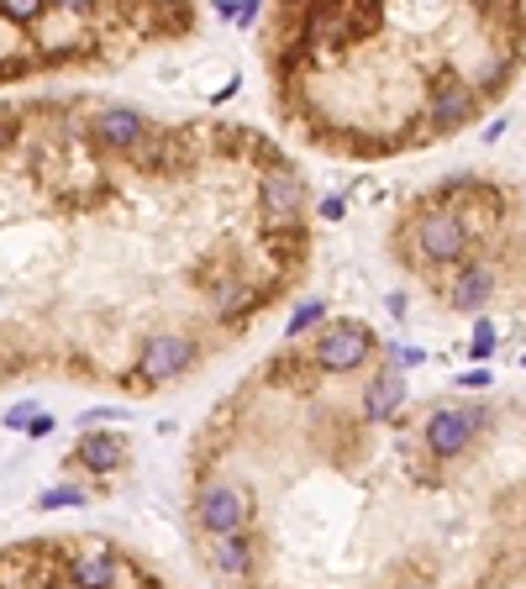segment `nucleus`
I'll return each instance as SVG.
<instances>
[{"label": "nucleus", "instance_id": "obj_22", "mask_svg": "<svg viewBox=\"0 0 526 589\" xmlns=\"http://www.w3.org/2000/svg\"><path fill=\"white\" fill-rule=\"evenodd\" d=\"M0 132H5V126H0Z\"/></svg>", "mask_w": 526, "mask_h": 589}, {"label": "nucleus", "instance_id": "obj_1", "mask_svg": "<svg viewBox=\"0 0 526 589\" xmlns=\"http://www.w3.org/2000/svg\"><path fill=\"white\" fill-rule=\"evenodd\" d=\"M363 358H368V332H363L358 321L327 327L321 343H316V363H321V368H358Z\"/></svg>", "mask_w": 526, "mask_h": 589}, {"label": "nucleus", "instance_id": "obj_7", "mask_svg": "<svg viewBox=\"0 0 526 589\" xmlns=\"http://www.w3.org/2000/svg\"><path fill=\"white\" fill-rule=\"evenodd\" d=\"M95 132H101V142H111V148H137V142H142V117L111 106V111L95 117Z\"/></svg>", "mask_w": 526, "mask_h": 589}, {"label": "nucleus", "instance_id": "obj_4", "mask_svg": "<svg viewBox=\"0 0 526 589\" xmlns=\"http://www.w3.org/2000/svg\"><path fill=\"white\" fill-rule=\"evenodd\" d=\"M258 200H263V216H269V227H295V216H300V179L295 174H269L263 179V190H258Z\"/></svg>", "mask_w": 526, "mask_h": 589}, {"label": "nucleus", "instance_id": "obj_6", "mask_svg": "<svg viewBox=\"0 0 526 589\" xmlns=\"http://www.w3.org/2000/svg\"><path fill=\"white\" fill-rule=\"evenodd\" d=\"M190 363V343L184 337H153L148 348H142V379H169V374H179Z\"/></svg>", "mask_w": 526, "mask_h": 589}, {"label": "nucleus", "instance_id": "obj_14", "mask_svg": "<svg viewBox=\"0 0 526 589\" xmlns=\"http://www.w3.org/2000/svg\"><path fill=\"white\" fill-rule=\"evenodd\" d=\"M253 300H258V290H242V285H222V290H216V311H222V316H242V311H247Z\"/></svg>", "mask_w": 526, "mask_h": 589}, {"label": "nucleus", "instance_id": "obj_19", "mask_svg": "<svg viewBox=\"0 0 526 589\" xmlns=\"http://www.w3.org/2000/svg\"><path fill=\"white\" fill-rule=\"evenodd\" d=\"M468 348H473V358H490V353H495V327H490V321H479Z\"/></svg>", "mask_w": 526, "mask_h": 589}, {"label": "nucleus", "instance_id": "obj_16", "mask_svg": "<svg viewBox=\"0 0 526 589\" xmlns=\"http://www.w3.org/2000/svg\"><path fill=\"white\" fill-rule=\"evenodd\" d=\"M59 505H85V489H74V484L48 489V495H43V511H59Z\"/></svg>", "mask_w": 526, "mask_h": 589}, {"label": "nucleus", "instance_id": "obj_15", "mask_svg": "<svg viewBox=\"0 0 526 589\" xmlns=\"http://www.w3.org/2000/svg\"><path fill=\"white\" fill-rule=\"evenodd\" d=\"M0 16H5V21H16V27H27V21H37V16H43V5H37V0H5V5H0Z\"/></svg>", "mask_w": 526, "mask_h": 589}, {"label": "nucleus", "instance_id": "obj_17", "mask_svg": "<svg viewBox=\"0 0 526 589\" xmlns=\"http://www.w3.org/2000/svg\"><path fill=\"white\" fill-rule=\"evenodd\" d=\"M321 311H327L321 300H305V305L290 316V337H295V332H305V327H316V321H321Z\"/></svg>", "mask_w": 526, "mask_h": 589}, {"label": "nucleus", "instance_id": "obj_13", "mask_svg": "<svg viewBox=\"0 0 526 589\" xmlns=\"http://www.w3.org/2000/svg\"><path fill=\"white\" fill-rule=\"evenodd\" d=\"M211 563H216L222 574H247V542H242V537H222L216 553H211Z\"/></svg>", "mask_w": 526, "mask_h": 589}, {"label": "nucleus", "instance_id": "obj_5", "mask_svg": "<svg viewBox=\"0 0 526 589\" xmlns=\"http://www.w3.org/2000/svg\"><path fill=\"white\" fill-rule=\"evenodd\" d=\"M464 242H468L464 222L448 216V211H432V216L421 222V253H426V258H458Z\"/></svg>", "mask_w": 526, "mask_h": 589}, {"label": "nucleus", "instance_id": "obj_12", "mask_svg": "<svg viewBox=\"0 0 526 589\" xmlns=\"http://www.w3.org/2000/svg\"><path fill=\"white\" fill-rule=\"evenodd\" d=\"M490 285H495V279H490V269H479V263H473V269H464V274H458V290H453V300H458V305H468V311H479V305H484V294H490Z\"/></svg>", "mask_w": 526, "mask_h": 589}, {"label": "nucleus", "instance_id": "obj_21", "mask_svg": "<svg viewBox=\"0 0 526 589\" xmlns=\"http://www.w3.org/2000/svg\"><path fill=\"white\" fill-rule=\"evenodd\" d=\"M464 384H468V390H484V384H490V374H484V368H473V374H464Z\"/></svg>", "mask_w": 526, "mask_h": 589}, {"label": "nucleus", "instance_id": "obj_11", "mask_svg": "<svg viewBox=\"0 0 526 589\" xmlns=\"http://www.w3.org/2000/svg\"><path fill=\"white\" fill-rule=\"evenodd\" d=\"M401 400H406V379H401V374H384V379H374V384H368V395H363V411L379 421V416L395 411Z\"/></svg>", "mask_w": 526, "mask_h": 589}, {"label": "nucleus", "instance_id": "obj_18", "mask_svg": "<svg viewBox=\"0 0 526 589\" xmlns=\"http://www.w3.org/2000/svg\"><path fill=\"white\" fill-rule=\"evenodd\" d=\"M37 406H32V400H27V406H16V411H5V426H11V432H32V421H37Z\"/></svg>", "mask_w": 526, "mask_h": 589}, {"label": "nucleus", "instance_id": "obj_8", "mask_svg": "<svg viewBox=\"0 0 526 589\" xmlns=\"http://www.w3.org/2000/svg\"><path fill=\"white\" fill-rule=\"evenodd\" d=\"M111 579H117V563L106 553H79L69 563V589H111Z\"/></svg>", "mask_w": 526, "mask_h": 589}, {"label": "nucleus", "instance_id": "obj_9", "mask_svg": "<svg viewBox=\"0 0 526 589\" xmlns=\"http://www.w3.org/2000/svg\"><path fill=\"white\" fill-rule=\"evenodd\" d=\"M79 464H85V469L111 473V469L126 464V448H121L117 437H106V432H90V437H79Z\"/></svg>", "mask_w": 526, "mask_h": 589}, {"label": "nucleus", "instance_id": "obj_2", "mask_svg": "<svg viewBox=\"0 0 526 589\" xmlns=\"http://www.w3.org/2000/svg\"><path fill=\"white\" fill-rule=\"evenodd\" d=\"M242 516H247V500H242L237 489H227V484H216V489L200 495V521H206V531L237 537V531H242Z\"/></svg>", "mask_w": 526, "mask_h": 589}, {"label": "nucleus", "instance_id": "obj_3", "mask_svg": "<svg viewBox=\"0 0 526 589\" xmlns=\"http://www.w3.org/2000/svg\"><path fill=\"white\" fill-rule=\"evenodd\" d=\"M473 426H479V411H437L426 421V448L442 453V458H448V453H464Z\"/></svg>", "mask_w": 526, "mask_h": 589}, {"label": "nucleus", "instance_id": "obj_10", "mask_svg": "<svg viewBox=\"0 0 526 589\" xmlns=\"http://www.w3.org/2000/svg\"><path fill=\"white\" fill-rule=\"evenodd\" d=\"M468 111H473V101H468L464 85H442L432 95V121L437 126H458V121H468Z\"/></svg>", "mask_w": 526, "mask_h": 589}, {"label": "nucleus", "instance_id": "obj_20", "mask_svg": "<svg viewBox=\"0 0 526 589\" xmlns=\"http://www.w3.org/2000/svg\"><path fill=\"white\" fill-rule=\"evenodd\" d=\"M343 211H348V206H343V200H337V195H332V200H321V216H327V222H337V216H343Z\"/></svg>", "mask_w": 526, "mask_h": 589}]
</instances>
